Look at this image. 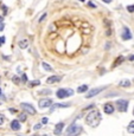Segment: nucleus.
<instances>
[{"mask_svg":"<svg viewBox=\"0 0 134 136\" xmlns=\"http://www.w3.org/2000/svg\"><path fill=\"white\" fill-rule=\"evenodd\" d=\"M101 121V115L97 110H93L91 112L88 114V116L86 117L87 124H89L90 127H96Z\"/></svg>","mask_w":134,"mask_h":136,"instance_id":"obj_1","label":"nucleus"},{"mask_svg":"<svg viewBox=\"0 0 134 136\" xmlns=\"http://www.w3.org/2000/svg\"><path fill=\"white\" fill-rule=\"evenodd\" d=\"M82 131V128L75 123H72L71 126L68 127V129H66V136H78Z\"/></svg>","mask_w":134,"mask_h":136,"instance_id":"obj_2","label":"nucleus"},{"mask_svg":"<svg viewBox=\"0 0 134 136\" xmlns=\"http://www.w3.org/2000/svg\"><path fill=\"white\" fill-rule=\"evenodd\" d=\"M71 95H74V91H72L71 89H59L56 92V96L58 98H64L66 96H71Z\"/></svg>","mask_w":134,"mask_h":136,"instance_id":"obj_3","label":"nucleus"},{"mask_svg":"<svg viewBox=\"0 0 134 136\" xmlns=\"http://www.w3.org/2000/svg\"><path fill=\"white\" fill-rule=\"evenodd\" d=\"M116 105L120 111H127L128 101L127 99H119V101H116Z\"/></svg>","mask_w":134,"mask_h":136,"instance_id":"obj_4","label":"nucleus"},{"mask_svg":"<svg viewBox=\"0 0 134 136\" xmlns=\"http://www.w3.org/2000/svg\"><path fill=\"white\" fill-rule=\"evenodd\" d=\"M20 107H21V109H24L26 112H29L30 115H34V114H36V110H34V108L31 105V104H28V103H21Z\"/></svg>","mask_w":134,"mask_h":136,"instance_id":"obj_5","label":"nucleus"},{"mask_svg":"<svg viewBox=\"0 0 134 136\" xmlns=\"http://www.w3.org/2000/svg\"><path fill=\"white\" fill-rule=\"evenodd\" d=\"M39 108H48V107H50L52 104V99H50V98H43V99H41L39 101Z\"/></svg>","mask_w":134,"mask_h":136,"instance_id":"obj_6","label":"nucleus"},{"mask_svg":"<svg viewBox=\"0 0 134 136\" xmlns=\"http://www.w3.org/2000/svg\"><path fill=\"white\" fill-rule=\"evenodd\" d=\"M104 89V86H101V88H95V89H93V90H90L88 94L86 95V97L87 98H90V97H93V96H95V95H97V94H100L101 92V90H103Z\"/></svg>","mask_w":134,"mask_h":136,"instance_id":"obj_7","label":"nucleus"},{"mask_svg":"<svg viewBox=\"0 0 134 136\" xmlns=\"http://www.w3.org/2000/svg\"><path fill=\"white\" fill-rule=\"evenodd\" d=\"M122 39H124V40H129V39H132L131 31L128 30L127 27H124V31H122Z\"/></svg>","mask_w":134,"mask_h":136,"instance_id":"obj_8","label":"nucleus"},{"mask_svg":"<svg viewBox=\"0 0 134 136\" xmlns=\"http://www.w3.org/2000/svg\"><path fill=\"white\" fill-rule=\"evenodd\" d=\"M64 128V123L63 122H59L56 124V128H55V134L56 135H61L62 134V129Z\"/></svg>","mask_w":134,"mask_h":136,"instance_id":"obj_9","label":"nucleus"},{"mask_svg":"<svg viewBox=\"0 0 134 136\" xmlns=\"http://www.w3.org/2000/svg\"><path fill=\"white\" fill-rule=\"evenodd\" d=\"M103 110H104V112H107V114H112V112L114 111L113 104H110V103H107V104H104V105H103Z\"/></svg>","mask_w":134,"mask_h":136,"instance_id":"obj_10","label":"nucleus"},{"mask_svg":"<svg viewBox=\"0 0 134 136\" xmlns=\"http://www.w3.org/2000/svg\"><path fill=\"white\" fill-rule=\"evenodd\" d=\"M61 81V77H58V76H51V77H49L48 79H46V83H49V84H53V83H58V82Z\"/></svg>","mask_w":134,"mask_h":136,"instance_id":"obj_11","label":"nucleus"},{"mask_svg":"<svg viewBox=\"0 0 134 136\" xmlns=\"http://www.w3.org/2000/svg\"><path fill=\"white\" fill-rule=\"evenodd\" d=\"M11 128H12V130H19L20 129V123H19V121L13 119V121L11 122Z\"/></svg>","mask_w":134,"mask_h":136,"instance_id":"obj_12","label":"nucleus"},{"mask_svg":"<svg viewBox=\"0 0 134 136\" xmlns=\"http://www.w3.org/2000/svg\"><path fill=\"white\" fill-rule=\"evenodd\" d=\"M125 61V58L124 56H119V57L115 59V62H114V64H113V68H115V66H117V65H120L122 62Z\"/></svg>","mask_w":134,"mask_h":136,"instance_id":"obj_13","label":"nucleus"},{"mask_svg":"<svg viewBox=\"0 0 134 136\" xmlns=\"http://www.w3.org/2000/svg\"><path fill=\"white\" fill-rule=\"evenodd\" d=\"M88 91V85H81V86H78V89H77V92H79V94H83V92Z\"/></svg>","mask_w":134,"mask_h":136,"instance_id":"obj_14","label":"nucleus"},{"mask_svg":"<svg viewBox=\"0 0 134 136\" xmlns=\"http://www.w3.org/2000/svg\"><path fill=\"white\" fill-rule=\"evenodd\" d=\"M66 107H69V104H53L51 107V111H53L56 108H66Z\"/></svg>","mask_w":134,"mask_h":136,"instance_id":"obj_15","label":"nucleus"},{"mask_svg":"<svg viewBox=\"0 0 134 136\" xmlns=\"http://www.w3.org/2000/svg\"><path fill=\"white\" fill-rule=\"evenodd\" d=\"M28 40H21V41H19V48L20 49H26L28 48Z\"/></svg>","mask_w":134,"mask_h":136,"instance_id":"obj_16","label":"nucleus"},{"mask_svg":"<svg viewBox=\"0 0 134 136\" xmlns=\"http://www.w3.org/2000/svg\"><path fill=\"white\" fill-rule=\"evenodd\" d=\"M129 85H131V82L127 81V79H126V81H122L120 83V86H129Z\"/></svg>","mask_w":134,"mask_h":136,"instance_id":"obj_17","label":"nucleus"},{"mask_svg":"<svg viewBox=\"0 0 134 136\" xmlns=\"http://www.w3.org/2000/svg\"><path fill=\"white\" fill-rule=\"evenodd\" d=\"M128 133H134V121L129 123V127H128Z\"/></svg>","mask_w":134,"mask_h":136,"instance_id":"obj_18","label":"nucleus"},{"mask_svg":"<svg viewBox=\"0 0 134 136\" xmlns=\"http://www.w3.org/2000/svg\"><path fill=\"white\" fill-rule=\"evenodd\" d=\"M43 68H44V70H46V71H51L52 69H51V66H50V65L49 64H46V63H43Z\"/></svg>","mask_w":134,"mask_h":136,"instance_id":"obj_19","label":"nucleus"},{"mask_svg":"<svg viewBox=\"0 0 134 136\" xmlns=\"http://www.w3.org/2000/svg\"><path fill=\"white\" fill-rule=\"evenodd\" d=\"M19 121L25 122V121H26V115H25V114H20V115H19Z\"/></svg>","mask_w":134,"mask_h":136,"instance_id":"obj_20","label":"nucleus"},{"mask_svg":"<svg viewBox=\"0 0 134 136\" xmlns=\"http://www.w3.org/2000/svg\"><path fill=\"white\" fill-rule=\"evenodd\" d=\"M39 84H41V82L39 81H32L29 85H30V86H34V85H39Z\"/></svg>","mask_w":134,"mask_h":136,"instance_id":"obj_21","label":"nucleus"},{"mask_svg":"<svg viewBox=\"0 0 134 136\" xmlns=\"http://www.w3.org/2000/svg\"><path fill=\"white\" fill-rule=\"evenodd\" d=\"M39 94H41V95H50L51 91H50V90H42Z\"/></svg>","mask_w":134,"mask_h":136,"instance_id":"obj_22","label":"nucleus"},{"mask_svg":"<svg viewBox=\"0 0 134 136\" xmlns=\"http://www.w3.org/2000/svg\"><path fill=\"white\" fill-rule=\"evenodd\" d=\"M127 11H128V12H131V13H132V12H134V5H128V6H127Z\"/></svg>","mask_w":134,"mask_h":136,"instance_id":"obj_23","label":"nucleus"},{"mask_svg":"<svg viewBox=\"0 0 134 136\" xmlns=\"http://www.w3.org/2000/svg\"><path fill=\"white\" fill-rule=\"evenodd\" d=\"M88 6L91 7V8H94V7H96V4H94V3H91V1H89V3H88Z\"/></svg>","mask_w":134,"mask_h":136,"instance_id":"obj_24","label":"nucleus"},{"mask_svg":"<svg viewBox=\"0 0 134 136\" xmlns=\"http://www.w3.org/2000/svg\"><path fill=\"white\" fill-rule=\"evenodd\" d=\"M4 121H5V117H4V115H0V126L4 123Z\"/></svg>","mask_w":134,"mask_h":136,"instance_id":"obj_25","label":"nucleus"},{"mask_svg":"<svg viewBox=\"0 0 134 136\" xmlns=\"http://www.w3.org/2000/svg\"><path fill=\"white\" fill-rule=\"evenodd\" d=\"M42 123H43V124H46V123H48V117H44V118H42Z\"/></svg>","mask_w":134,"mask_h":136,"instance_id":"obj_26","label":"nucleus"},{"mask_svg":"<svg viewBox=\"0 0 134 136\" xmlns=\"http://www.w3.org/2000/svg\"><path fill=\"white\" fill-rule=\"evenodd\" d=\"M5 43V37H0V46Z\"/></svg>","mask_w":134,"mask_h":136,"instance_id":"obj_27","label":"nucleus"},{"mask_svg":"<svg viewBox=\"0 0 134 136\" xmlns=\"http://www.w3.org/2000/svg\"><path fill=\"white\" fill-rule=\"evenodd\" d=\"M46 16H48V14H46V13H44V14H43V16H42V17H41V18H39V23H41V21H42V20H43V19H44V18H45V17H46Z\"/></svg>","mask_w":134,"mask_h":136,"instance_id":"obj_28","label":"nucleus"},{"mask_svg":"<svg viewBox=\"0 0 134 136\" xmlns=\"http://www.w3.org/2000/svg\"><path fill=\"white\" fill-rule=\"evenodd\" d=\"M1 8H3V11H4V13H6L7 12V7L5 6V5H3V6H1Z\"/></svg>","mask_w":134,"mask_h":136,"instance_id":"obj_29","label":"nucleus"},{"mask_svg":"<svg viewBox=\"0 0 134 136\" xmlns=\"http://www.w3.org/2000/svg\"><path fill=\"white\" fill-rule=\"evenodd\" d=\"M21 79H23V82H26V81H28V78H26V75H23V76H21Z\"/></svg>","mask_w":134,"mask_h":136,"instance_id":"obj_30","label":"nucleus"},{"mask_svg":"<svg viewBox=\"0 0 134 136\" xmlns=\"http://www.w3.org/2000/svg\"><path fill=\"white\" fill-rule=\"evenodd\" d=\"M39 128H41V124H39V123L34 126V130H38V129H39Z\"/></svg>","mask_w":134,"mask_h":136,"instance_id":"obj_31","label":"nucleus"},{"mask_svg":"<svg viewBox=\"0 0 134 136\" xmlns=\"http://www.w3.org/2000/svg\"><path fill=\"white\" fill-rule=\"evenodd\" d=\"M4 27H5V26H4V23H0V31H3Z\"/></svg>","mask_w":134,"mask_h":136,"instance_id":"obj_32","label":"nucleus"},{"mask_svg":"<svg viewBox=\"0 0 134 136\" xmlns=\"http://www.w3.org/2000/svg\"><path fill=\"white\" fill-rule=\"evenodd\" d=\"M103 3H106V4H109V3H112V0H102Z\"/></svg>","mask_w":134,"mask_h":136,"instance_id":"obj_33","label":"nucleus"},{"mask_svg":"<svg viewBox=\"0 0 134 136\" xmlns=\"http://www.w3.org/2000/svg\"><path fill=\"white\" fill-rule=\"evenodd\" d=\"M13 81H14V83H18V82H19V79H18L17 77H13Z\"/></svg>","mask_w":134,"mask_h":136,"instance_id":"obj_34","label":"nucleus"},{"mask_svg":"<svg viewBox=\"0 0 134 136\" xmlns=\"http://www.w3.org/2000/svg\"><path fill=\"white\" fill-rule=\"evenodd\" d=\"M10 111L12 112V114H14V112H16V109H13V108H11L10 109Z\"/></svg>","mask_w":134,"mask_h":136,"instance_id":"obj_35","label":"nucleus"},{"mask_svg":"<svg viewBox=\"0 0 134 136\" xmlns=\"http://www.w3.org/2000/svg\"><path fill=\"white\" fill-rule=\"evenodd\" d=\"M128 59H129V61H134V54H133V56H129V58H128Z\"/></svg>","mask_w":134,"mask_h":136,"instance_id":"obj_36","label":"nucleus"},{"mask_svg":"<svg viewBox=\"0 0 134 136\" xmlns=\"http://www.w3.org/2000/svg\"><path fill=\"white\" fill-rule=\"evenodd\" d=\"M0 23H3V17H0Z\"/></svg>","mask_w":134,"mask_h":136,"instance_id":"obj_37","label":"nucleus"},{"mask_svg":"<svg viewBox=\"0 0 134 136\" xmlns=\"http://www.w3.org/2000/svg\"><path fill=\"white\" fill-rule=\"evenodd\" d=\"M79 1H86V0H79Z\"/></svg>","mask_w":134,"mask_h":136,"instance_id":"obj_38","label":"nucleus"},{"mask_svg":"<svg viewBox=\"0 0 134 136\" xmlns=\"http://www.w3.org/2000/svg\"><path fill=\"white\" fill-rule=\"evenodd\" d=\"M0 95H1V89H0Z\"/></svg>","mask_w":134,"mask_h":136,"instance_id":"obj_39","label":"nucleus"},{"mask_svg":"<svg viewBox=\"0 0 134 136\" xmlns=\"http://www.w3.org/2000/svg\"><path fill=\"white\" fill-rule=\"evenodd\" d=\"M133 114H134V110H133Z\"/></svg>","mask_w":134,"mask_h":136,"instance_id":"obj_40","label":"nucleus"}]
</instances>
